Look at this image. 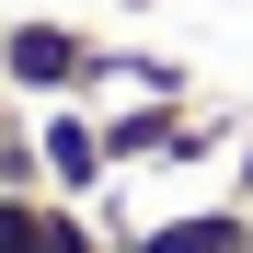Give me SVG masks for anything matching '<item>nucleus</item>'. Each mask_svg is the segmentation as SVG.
<instances>
[{
  "mask_svg": "<svg viewBox=\"0 0 253 253\" xmlns=\"http://www.w3.org/2000/svg\"><path fill=\"white\" fill-rule=\"evenodd\" d=\"M242 253H253V196H242Z\"/></svg>",
  "mask_w": 253,
  "mask_h": 253,
  "instance_id": "5",
  "label": "nucleus"
},
{
  "mask_svg": "<svg viewBox=\"0 0 253 253\" xmlns=\"http://www.w3.org/2000/svg\"><path fill=\"white\" fill-rule=\"evenodd\" d=\"M104 12H150V0H104Z\"/></svg>",
  "mask_w": 253,
  "mask_h": 253,
  "instance_id": "6",
  "label": "nucleus"
},
{
  "mask_svg": "<svg viewBox=\"0 0 253 253\" xmlns=\"http://www.w3.org/2000/svg\"><path fill=\"white\" fill-rule=\"evenodd\" d=\"M92 69H104V35H81L58 12H35V23H0V81L35 104H69V92H92Z\"/></svg>",
  "mask_w": 253,
  "mask_h": 253,
  "instance_id": "1",
  "label": "nucleus"
},
{
  "mask_svg": "<svg viewBox=\"0 0 253 253\" xmlns=\"http://www.w3.org/2000/svg\"><path fill=\"white\" fill-rule=\"evenodd\" d=\"M126 253H242V196L173 207V219H126Z\"/></svg>",
  "mask_w": 253,
  "mask_h": 253,
  "instance_id": "4",
  "label": "nucleus"
},
{
  "mask_svg": "<svg viewBox=\"0 0 253 253\" xmlns=\"http://www.w3.org/2000/svg\"><path fill=\"white\" fill-rule=\"evenodd\" d=\"M35 161H46V196H69V207H92V196L115 184V150H104V115L81 104V92L35 115Z\"/></svg>",
  "mask_w": 253,
  "mask_h": 253,
  "instance_id": "2",
  "label": "nucleus"
},
{
  "mask_svg": "<svg viewBox=\"0 0 253 253\" xmlns=\"http://www.w3.org/2000/svg\"><path fill=\"white\" fill-rule=\"evenodd\" d=\"M0 253H104V219L69 196H12L0 184Z\"/></svg>",
  "mask_w": 253,
  "mask_h": 253,
  "instance_id": "3",
  "label": "nucleus"
}]
</instances>
